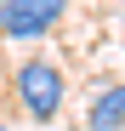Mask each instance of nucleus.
<instances>
[{
    "instance_id": "7ed1b4c3",
    "label": "nucleus",
    "mask_w": 125,
    "mask_h": 131,
    "mask_svg": "<svg viewBox=\"0 0 125 131\" xmlns=\"http://www.w3.org/2000/svg\"><path fill=\"white\" fill-rule=\"evenodd\" d=\"M125 125V85H102L85 108V131H119Z\"/></svg>"
},
{
    "instance_id": "f257e3e1",
    "label": "nucleus",
    "mask_w": 125,
    "mask_h": 131,
    "mask_svg": "<svg viewBox=\"0 0 125 131\" xmlns=\"http://www.w3.org/2000/svg\"><path fill=\"white\" fill-rule=\"evenodd\" d=\"M11 91H17V108L34 120V125H46V120H57L62 114V69L57 63H46V57H23L17 63V74H11Z\"/></svg>"
},
{
    "instance_id": "f03ea898",
    "label": "nucleus",
    "mask_w": 125,
    "mask_h": 131,
    "mask_svg": "<svg viewBox=\"0 0 125 131\" xmlns=\"http://www.w3.org/2000/svg\"><path fill=\"white\" fill-rule=\"evenodd\" d=\"M68 0H6V40H40L62 23Z\"/></svg>"
},
{
    "instance_id": "20e7f679",
    "label": "nucleus",
    "mask_w": 125,
    "mask_h": 131,
    "mask_svg": "<svg viewBox=\"0 0 125 131\" xmlns=\"http://www.w3.org/2000/svg\"><path fill=\"white\" fill-rule=\"evenodd\" d=\"M0 40H6V0H0Z\"/></svg>"
}]
</instances>
